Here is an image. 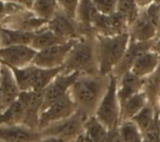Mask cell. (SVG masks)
Masks as SVG:
<instances>
[{"label":"cell","instance_id":"1","mask_svg":"<svg viewBox=\"0 0 160 142\" xmlns=\"http://www.w3.org/2000/svg\"><path fill=\"white\" fill-rule=\"evenodd\" d=\"M111 75H80L69 90L77 111L86 117L93 116L110 84Z\"/></svg>","mask_w":160,"mask_h":142},{"label":"cell","instance_id":"2","mask_svg":"<svg viewBox=\"0 0 160 142\" xmlns=\"http://www.w3.org/2000/svg\"><path fill=\"white\" fill-rule=\"evenodd\" d=\"M62 73H80L81 75L100 74L96 36H82L76 41L62 66Z\"/></svg>","mask_w":160,"mask_h":142},{"label":"cell","instance_id":"3","mask_svg":"<svg viewBox=\"0 0 160 142\" xmlns=\"http://www.w3.org/2000/svg\"><path fill=\"white\" fill-rule=\"evenodd\" d=\"M97 36V51H98L99 73L100 75L109 76L114 67L123 57L129 43V34L124 33L114 36Z\"/></svg>","mask_w":160,"mask_h":142},{"label":"cell","instance_id":"4","mask_svg":"<svg viewBox=\"0 0 160 142\" xmlns=\"http://www.w3.org/2000/svg\"><path fill=\"white\" fill-rule=\"evenodd\" d=\"M21 91L44 90L51 82L62 72V67L42 68L34 64L22 68L11 67Z\"/></svg>","mask_w":160,"mask_h":142},{"label":"cell","instance_id":"5","mask_svg":"<svg viewBox=\"0 0 160 142\" xmlns=\"http://www.w3.org/2000/svg\"><path fill=\"white\" fill-rule=\"evenodd\" d=\"M118 78L111 74L107 93L94 112L99 121L102 122L109 130L118 128L121 123V104L118 97Z\"/></svg>","mask_w":160,"mask_h":142},{"label":"cell","instance_id":"6","mask_svg":"<svg viewBox=\"0 0 160 142\" xmlns=\"http://www.w3.org/2000/svg\"><path fill=\"white\" fill-rule=\"evenodd\" d=\"M86 120V116L76 111L72 116L43 129L41 132L43 137H57L68 142H72L82 134Z\"/></svg>","mask_w":160,"mask_h":142},{"label":"cell","instance_id":"7","mask_svg":"<svg viewBox=\"0 0 160 142\" xmlns=\"http://www.w3.org/2000/svg\"><path fill=\"white\" fill-rule=\"evenodd\" d=\"M76 111H77L76 105L72 98L68 94L41 111L38 129L40 131L43 130V129L47 128L56 122H59L66 118L70 117Z\"/></svg>","mask_w":160,"mask_h":142},{"label":"cell","instance_id":"8","mask_svg":"<svg viewBox=\"0 0 160 142\" xmlns=\"http://www.w3.org/2000/svg\"><path fill=\"white\" fill-rule=\"evenodd\" d=\"M76 41L77 40H70L68 42L38 51L32 64L36 65L38 67H42V68L62 67Z\"/></svg>","mask_w":160,"mask_h":142},{"label":"cell","instance_id":"9","mask_svg":"<svg viewBox=\"0 0 160 142\" xmlns=\"http://www.w3.org/2000/svg\"><path fill=\"white\" fill-rule=\"evenodd\" d=\"M128 22L118 12L112 14H98L93 21V31L96 36H114L128 33Z\"/></svg>","mask_w":160,"mask_h":142},{"label":"cell","instance_id":"10","mask_svg":"<svg viewBox=\"0 0 160 142\" xmlns=\"http://www.w3.org/2000/svg\"><path fill=\"white\" fill-rule=\"evenodd\" d=\"M24 108V120L23 124L32 129L38 130V119L43 107L44 90L21 91L18 98Z\"/></svg>","mask_w":160,"mask_h":142},{"label":"cell","instance_id":"11","mask_svg":"<svg viewBox=\"0 0 160 142\" xmlns=\"http://www.w3.org/2000/svg\"><path fill=\"white\" fill-rule=\"evenodd\" d=\"M80 75H81L80 73L64 74L62 72L58 74L52 80L51 84L44 89V99H43L42 110L48 107L49 105L59 100L60 98L68 95L71 86Z\"/></svg>","mask_w":160,"mask_h":142},{"label":"cell","instance_id":"12","mask_svg":"<svg viewBox=\"0 0 160 142\" xmlns=\"http://www.w3.org/2000/svg\"><path fill=\"white\" fill-rule=\"evenodd\" d=\"M36 52L31 45H12L0 47V61L6 65L16 68L32 64Z\"/></svg>","mask_w":160,"mask_h":142},{"label":"cell","instance_id":"13","mask_svg":"<svg viewBox=\"0 0 160 142\" xmlns=\"http://www.w3.org/2000/svg\"><path fill=\"white\" fill-rule=\"evenodd\" d=\"M46 25L47 21L35 16V14L31 9H27L14 16H9L0 22V27L24 32H33V33L42 29Z\"/></svg>","mask_w":160,"mask_h":142},{"label":"cell","instance_id":"14","mask_svg":"<svg viewBox=\"0 0 160 142\" xmlns=\"http://www.w3.org/2000/svg\"><path fill=\"white\" fill-rule=\"evenodd\" d=\"M152 45H153V41L139 42V41L129 40L128 46H127L124 55L121 58L120 62L118 63V65L114 67L112 74H113L114 76H116L118 78H120V77H122L125 73L131 72L135 61L144 53L152 50Z\"/></svg>","mask_w":160,"mask_h":142},{"label":"cell","instance_id":"15","mask_svg":"<svg viewBox=\"0 0 160 142\" xmlns=\"http://www.w3.org/2000/svg\"><path fill=\"white\" fill-rule=\"evenodd\" d=\"M42 132L24 124H1L0 142H38Z\"/></svg>","mask_w":160,"mask_h":142},{"label":"cell","instance_id":"16","mask_svg":"<svg viewBox=\"0 0 160 142\" xmlns=\"http://www.w3.org/2000/svg\"><path fill=\"white\" fill-rule=\"evenodd\" d=\"M47 27L56 36L66 41L78 40V39L82 38V33H81V30H80L77 21L69 18L60 10L51 21L47 22Z\"/></svg>","mask_w":160,"mask_h":142},{"label":"cell","instance_id":"17","mask_svg":"<svg viewBox=\"0 0 160 142\" xmlns=\"http://www.w3.org/2000/svg\"><path fill=\"white\" fill-rule=\"evenodd\" d=\"M128 34L131 40L147 42L153 41L157 36V25L149 19L145 9H140V12L134 22L129 25Z\"/></svg>","mask_w":160,"mask_h":142},{"label":"cell","instance_id":"18","mask_svg":"<svg viewBox=\"0 0 160 142\" xmlns=\"http://www.w3.org/2000/svg\"><path fill=\"white\" fill-rule=\"evenodd\" d=\"M0 91L2 95L3 105L6 109L14 101H17L21 94L18 82H17L11 67L6 65L5 63H2L1 74H0Z\"/></svg>","mask_w":160,"mask_h":142},{"label":"cell","instance_id":"19","mask_svg":"<svg viewBox=\"0 0 160 142\" xmlns=\"http://www.w3.org/2000/svg\"><path fill=\"white\" fill-rule=\"evenodd\" d=\"M97 11L92 0H80L78 5L77 14H76V21L79 25L82 36H96L93 31V21L96 19Z\"/></svg>","mask_w":160,"mask_h":142},{"label":"cell","instance_id":"20","mask_svg":"<svg viewBox=\"0 0 160 142\" xmlns=\"http://www.w3.org/2000/svg\"><path fill=\"white\" fill-rule=\"evenodd\" d=\"M144 88V78H140L132 72L125 73L118 82V97L120 104L126 101L128 98L142 91Z\"/></svg>","mask_w":160,"mask_h":142},{"label":"cell","instance_id":"21","mask_svg":"<svg viewBox=\"0 0 160 142\" xmlns=\"http://www.w3.org/2000/svg\"><path fill=\"white\" fill-rule=\"evenodd\" d=\"M160 65V56L155 51L146 52L135 61L131 72L140 78H146L153 73Z\"/></svg>","mask_w":160,"mask_h":142},{"label":"cell","instance_id":"22","mask_svg":"<svg viewBox=\"0 0 160 142\" xmlns=\"http://www.w3.org/2000/svg\"><path fill=\"white\" fill-rule=\"evenodd\" d=\"M109 129L98 120L96 116L87 118L83 127L82 135L86 142H107Z\"/></svg>","mask_w":160,"mask_h":142},{"label":"cell","instance_id":"23","mask_svg":"<svg viewBox=\"0 0 160 142\" xmlns=\"http://www.w3.org/2000/svg\"><path fill=\"white\" fill-rule=\"evenodd\" d=\"M0 36H1V46L31 45L34 33L0 27Z\"/></svg>","mask_w":160,"mask_h":142},{"label":"cell","instance_id":"24","mask_svg":"<svg viewBox=\"0 0 160 142\" xmlns=\"http://www.w3.org/2000/svg\"><path fill=\"white\" fill-rule=\"evenodd\" d=\"M147 104H148V99L144 91L132 96L121 105V121L132 120Z\"/></svg>","mask_w":160,"mask_h":142},{"label":"cell","instance_id":"25","mask_svg":"<svg viewBox=\"0 0 160 142\" xmlns=\"http://www.w3.org/2000/svg\"><path fill=\"white\" fill-rule=\"evenodd\" d=\"M65 42H68V41L56 36L52 30L48 29V27L46 25L38 31L34 32V38L31 43V46L35 51H41V50L47 49V47L54 46V45L57 44H62V43Z\"/></svg>","mask_w":160,"mask_h":142},{"label":"cell","instance_id":"26","mask_svg":"<svg viewBox=\"0 0 160 142\" xmlns=\"http://www.w3.org/2000/svg\"><path fill=\"white\" fill-rule=\"evenodd\" d=\"M31 10L38 18L48 22L59 12L60 8L57 0H34Z\"/></svg>","mask_w":160,"mask_h":142},{"label":"cell","instance_id":"27","mask_svg":"<svg viewBox=\"0 0 160 142\" xmlns=\"http://www.w3.org/2000/svg\"><path fill=\"white\" fill-rule=\"evenodd\" d=\"M23 120H24V108L20 100L18 99L0 115V126L1 124H23Z\"/></svg>","mask_w":160,"mask_h":142},{"label":"cell","instance_id":"28","mask_svg":"<svg viewBox=\"0 0 160 142\" xmlns=\"http://www.w3.org/2000/svg\"><path fill=\"white\" fill-rule=\"evenodd\" d=\"M118 130H120L123 142H142L144 140L142 132L133 120L121 121Z\"/></svg>","mask_w":160,"mask_h":142},{"label":"cell","instance_id":"29","mask_svg":"<svg viewBox=\"0 0 160 142\" xmlns=\"http://www.w3.org/2000/svg\"><path fill=\"white\" fill-rule=\"evenodd\" d=\"M116 12L122 14L131 25L140 12V8L136 3V0H118Z\"/></svg>","mask_w":160,"mask_h":142},{"label":"cell","instance_id":"30","mask_svg":"<svg viewBox=\"0 0 160 142\" xmlns=\"http://www.w3.org/2000/svg\"><path fill=\"white\" fill-rule=\"evenodd\" d=\"M155 117L156 108L153 106H151L150 104H147L132 120L135 122L136 126L144 133L150 127V124L152 123V121L155 120Z\"/></svg>","mask_w":160,"mask_h":142},{"label":"cell","instance_id":"31","mask_svg":"<svg viewBox=\"0 0 160 142\" xmlns=\"http://www.w3.org/2000/svg\"><path fill=\"white\" fill-rule=\"evenodd\" d=\"M97 11L101 14H112L116 12L118 0H92Z\"/></svg>","mask_w":160,"mask_h":142},{"label":"cell","instance_id":"32","mask_svg":"<svg viewBox=\"0 0 160 142\" xmlns=\"http://www.w3.org/2000/svg\"><path fill=\"white\" fill-rule=\"evenodd\" d=\"M59 5L60 11L64 12L69 18L76 20V14H77L78 5L80 0H57Z\"/></svg>","mask_w":160,"mask_h":142},{"label":"cell","instance_id":"33","mask_svg":"<svg viewBox=\"0 0 160 142\" xmlns=\"http://www.w3.org/2000/svg\"><path fill=\"white\" fill-rule=\"evenodd\" d=\"M107 142H123V139L121 137L120 130L118 128H114L109 130V134H108V139Z\"/></svg>","mask_w":160,"mask_h":142},{"label":"cell","instance_id":"34","mask_svg":"<svg viewBox=\"0 0 160 142\" xmlns=\"http://www.w3.org/2000/svg\"><path fill=\"white\" fill-rule=\"evenodd\" d=\"M3 1H7V3H18V5L24 6V7L31 9L32 6H33V0H3Z\"/></svg>","mask_w":160,"mask_h":142},{"label":"cell","instance_id":"35","mask_svg":"<svg viewBox=\"0 0 160 142\" xmlns=\"http://www.w3.org/2000/svg\"><path fill=\"white\" fill-rule=\"evenodd\" d=\"M38 142H68V141L57 137H43Z\"/></svg>","mask_w":160,"mask_h":142},{"label":"cell","instance_id":"36","mask_svg":"<svg viewBox=\"0 0 160 142\" xmlns=\"http://www.w3.org/2000/svg\"><path fill=\"white\" fill-rule=\"evenodd\" d=\"M153 1H155V0H136V3H137V6L140 9H145V8H147L148 6H150Z\"/></svg>","mask_w":160,"mask_h":142},{"label":"cell","instance_id":"37","mask_svg":"<svg viewBox=\"0 0 160 142\" xmlns=\"http://www.w3.org/2000/svg\"><path fill=\"white\" fill-rule=\"evenodd\" d=\"M7 14H6V1L0 0V22L6 18Z\"/></svg>","mask_w":160,"mask_h":142},{"label":"cell","instance_id":"38","mask_svg":"<svg viewBox=\"0 0 160 142\" xmlns=\"http://www.w3.org/2000/svg\"><path fill=\"white\" fill-rule=\"evenodd\" d=\"M152 51H155L158 55L160 56V38L153 40V45H152Z\"/></svg>","mask_w":160,"mask_h":142},{"label":"cell","instance_id":"39","mask_svg":"<svg viewBox=\"0 0 160 142\" xmlns=\"http://www.w3.org/2000/svg\"><path fill=\"white\" fill-rule=\"evenodd\" d=\"M6 110L5 105H3V100H2V95H1V91H0V115Z\"/></svg>","mask_w":160,"mask_h":142},{"label":"cell","instance_id":"40","mask_svg":"<svg viewBox=\"0 0 160 142\" xmlns=\"http://www.w3.org/2000/svg\"><path fill=\"white\" fill-rule=\"evenodd\" d=\"M72 142H86L85 141V138H83V135L81 134V135H79V137L77 138V139H75Z\"/></svg>","mask_w":160,"mask_h":142},{"label":"cell","instance_id":"41","mask_svg":"<svg viewBox=\"0 0 160 142\" xmlns=\"http://www.w3.org/2000/svg\"><path fill=\"white\" fill-rule=\"evenodd\" d=\"M158 38H160V20L158 21V25H157V36H156V39H158Z\"/></svg>","mask_w":160,"mask_h":142},{"label":"cell","instance_id":"42","mask_svg":"<svg viewBox=\"0 0 160 142\" xmlns=\"http://www.w3.org/2000/svg\"><path fill=\"white\" fill-rule=\"evenodd\" d=\"M1 66H2V63H1V61H0V74H1Z\"/></svg>","mask_w":160,"mask_h":142},{"label":"cell","instance_id":"43","mask_svg":"<svg viewBox=\"0 0 160 142\" xmlns=\"http://www.w3.org/2000/svg\"><path fill=\"white\" fill-rule=\"evenodd\" d=\"M0 47H1V36H0Z\"/></svg>","mask_w":160,"mask_h":142},{"label":"cell","instance_id":"44","mask_svg":"<svg viewBox=\"0 0 160 142\" xmlns=\"http://www.w3.org/2000/svg\"><path fill=\"white\" fill-rule=\"evenodd\" d=\"M142 142H147V141H145V140H142Z\"/></svg>","mask_w":160,"mask_h":142},{"label":"cell","instance_id":"45","mask_svg":"<svg viewBox=\"0 0 160 142\" xmlns=\"http://www.w3.org/2000/svg\"><path fill=\"white\" fill-rule=\"evenodd\" d=\"M159 142H160V140H159Z\"/></svg>","mask_w":160,"mask_h":142},{"label":"cell","instance_id":"46","mask_svg":"<svg viewBox=\"0 0 160 142\" xmlns=\"http://www.w3.org/2000/svg\"><path fill=\"white\" fill-rule=\"evenodd\" d=\"M33 1H34V0H33Z\"/></svg>","mask_w":160,"mask_h":142}]
</instances>
